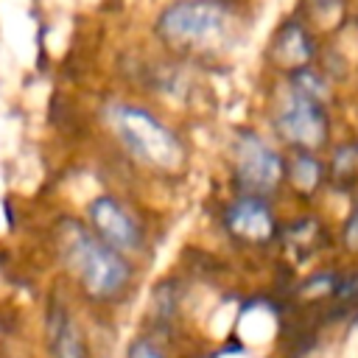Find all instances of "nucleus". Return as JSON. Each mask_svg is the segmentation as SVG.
<instances>
[{
    "label": "nucleus",
    "mask_w": 358,
    "mask_h": 358,
    "mask_svg": "<svg viewBox=\"0 0 358 358\" xmlns=\"http://www.w3.org/2000/svg\"><path fill=\"white\" fill-rule=\"evenodd\" d=\"M59 249L67 268L92 299H115L129 285L131 268L123 255L106 246L78 221L59 224Z\"/></svg>",
    "instance_id": "1"
},
{
    "label": "nucleus",
    "mask_w": 358,
    "mask_h": 358,
    "mask_svg": "<svg viewBox=\"0 0 358 358\" xmlns=\"http://www.w3.org/2000/svg\"><path fill=\"white\" fill-rule=\"evenodd\" d=\"M106 123L137 162L154 171H179L185 165L182 140L148 109L131 103H112L106 109Z\"/></svg>",
    "instance_id": "2"
},
{
    "label": "nucleus",
    "mask_w": 358,
    "mask_h": 358,
    "mask_svg": "<svg viewBox=\"0 0 358 358\" xmlns=\"http://www.w3.org/2000/svg\"><path fill=\"white\" fill-rule=\"evenodd\" d=\"M157 34L173 48H213L229 34V8L218 0H176L159 14Z\"/></svg>",
    "instance_id": "3"
},
{
    "label": "nucleus",
    "mask_w": 358,
    "mask_h": 358,
    "mask_svg": "<svg viewBox=\"0 0 358 358\" xmlns=\"http://www.w3.org/2000/svg\"><path fill=\"white\" fill-rule=\"evenodd\" d=\"M235 173L249 196L271 193L282 179V159L260 134L241 131L235 143Z\"/></svg>",
    "instance_id": "4"
},
{
    "label": "nucleus",
    "mask_w": 358,
    "mask_h": 358,
    "mask_svg": "<svg viewBox=\"0 0 358 358\" xmlns=\"http://www.w3.org/2000/svg\"><path fill=\"white\" fill-rule=\"evenodd\" d=\"M277 131L282 140L299 148H316L327 137V115L322 109V101L305 92L291 90L285 98L280 115H277Z\"/></svg>",
    "instance_id": "5"
},
{
    "label": "nucleus",
    "mask_w": 358,
    "mask_h": 358,
    "mask_svg": "<svg viewBox=\"0 0 358 358\" xmlns=\"http://www.w3.org/2000/svg\"><path fill=\"white\" fill-rule=\"evenodd\" d=\"M92 232L115 252H137L143 246V229L134 215L115 196H95L87 207Z\"/></svg>",
    "instance_id": "6"
},
{
    "label": "nucleus",
    "mask_w": 358,
    "mask_h": 358,
    "mask_svg": "<svg viewBox=\"0 0 358 358\" xmlns=\"http://www.w3.org/2000/svg\"><path fill=\"white\" fill-rule=\"evenodd\" d=\"M227 227L246 241H266L274 232V218L260 196H241L227 210Z\"/></svg>",
    "instance_id": "7"
},
{
    "label": "nucleus",
    "mask_w": 358,
    "mask_h": 358,
    "mask_svg": "<svg viewBox=\"0 0 358 358\" xmlns=\"http://www.w3.org/2000/svg\"><path fill=\"white\" fill-rule=\"evenodd\" d=\"M48 344L53 358H90L87 355V341L73 319V313L53 302L48 310Z\"/></svg>",
    "instance_id": "8"
},
{
    "label": "nucleus",
    "mask_w": 358,
    "mask_h": 358,
    "mask_svg": "<svg viewBox=\"0 0 358 358\" xmlns=\"http://www.w3.org/2000/svg\"><path fill=\"white\" fill-rule=\"evenodd\" d=\"M274 53H277V59L285 62V64H302V62L310 59V42H308V36L302 34V28L288 25V28L280 34V39H277Z\"/></svg>",
    "instance_id": "9"
},
{
    "label": "nucleus",
    "mask_w": 358,
    "mask_h": 358,
    "mask_svg": "<svg viewBox=\"0 0 358 358\" xmlns=\"http://www.w3.org/2000/svg\"><path fill=\"white\" fill-rule=\"evenodd\" d=\"M319 176H322V165H319L313 157L302 154V157H296V159H294L291 179H294V185H296L299 190H310V187L319 182Z\"/></svg>",
    "instance_id": "10"
},
{
    "label": "nucleus",
    "mask_w": 358,
    "mask_h": 358,
    "mask_svg": "<svg viewBox=\"0 0 358 358\" xmlns=\"http://www.w3.org/2000/svg\"><path fill=\"white\" fill-rule=\"evenodd\" d=\"M131 358H159L148 344H134V350H131Z\"/></svg>",
    "instance_id": "11"
},
{
    "label": "nucleus",
    "mask_w": 358,
    "mask_h": 358,
    "mask_svg": "<svg viewBox=\"0 0 358 358\" xmlns=\"http://www.w3.org/2000/svg\"><path fill=\"white\" fill-rule=\"evenodd\" d=\"M347 241H350V246H358V210H355V215L347 227Z\"/></svg>",
    "instance_id": "12"
}]
</instances>
